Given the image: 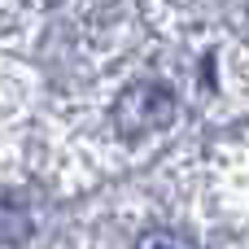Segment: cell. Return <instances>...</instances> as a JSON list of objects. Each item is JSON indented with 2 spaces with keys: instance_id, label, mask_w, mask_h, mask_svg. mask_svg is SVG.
<instances>
[{
  "instance_id": "6da1fadb",
  "label": "cell",
  "mask_w": 249,
  "mask_h": 249,
  "mask_svg": "<svg viewBox=\"0 0 249 249\" xmlns=\"http://www.w3.org/2000/svg\"><path fill=\"white\" fill-rule=\"evenodd\" d=\"M175 109H179V101H175V92L166 83L140 79V83L118 92V101H114V131L123 140H144V136L171 127Z\"/></svg>"
},
{
  "instance_id": "7a4b0ae2",
  "label": "cell",
  "mask_w": 249,
  "mask_h": 249,
  "mask_svg": "<svg viewBox=\"0 0 249 249\" xmlns=\"http://www.w3.org/2000/svg\"><path fill=\"white\" fill-rule=\"evenodd\" d=\"M131 249H201L193 236H184V232H171V228H153V232H144L140 241Z\"/></svg>"
}]
</instances>
